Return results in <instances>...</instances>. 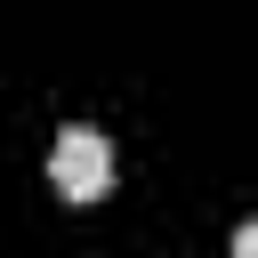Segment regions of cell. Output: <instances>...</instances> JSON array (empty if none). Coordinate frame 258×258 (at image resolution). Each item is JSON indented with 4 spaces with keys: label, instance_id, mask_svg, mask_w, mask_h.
<instances>
[{
    "label": "cell",
    "instance_id": "cell-2",
    "mask_svg": "<svg viewBox=\"0 0 258 258\" xmlns=\"http://www.w3.org/2000/svg\"><path fill=\"white\" fill-rule=\"evenodd\" d=\"M234 258H258V218H250V226L234 234Z\"/></svg>",
    "mask_w": 258,
    "mask_h": 258
},
{
    "label": "cell",
    "instance_id": "cell-1",
    "mask_svg": "<svg viewBox=\"0 0 258 258\" xmlns=\"http://www.w3.org/2000/svg\"><path fill=\"white\" fill-rule=\"evenodd\" d=\"M48 177H56L64 202H97V194L113 185V145H105L97 129H64L56 153H48Z\"/></svg>",
    "mask_w": 258,
    "mask_h": 258
}]
</instances>
